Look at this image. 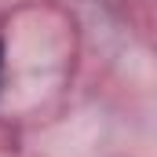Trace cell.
Masks as SVG:
<instances>
[{
    "label": "cell",
    "instance_id": "obj_1",
    "mask_svg": "<svg viewBox=\"0 0 157 157\" xmlns=\"http://www.w3.org/2000/svg\"><path fill=\"white\" fill-rule=\"evenodd\" d=\"M0 77H4V40H0Z\"/></svg>",
    "mask_w": 157,
    "mask_h": 157
}]
</instances>
